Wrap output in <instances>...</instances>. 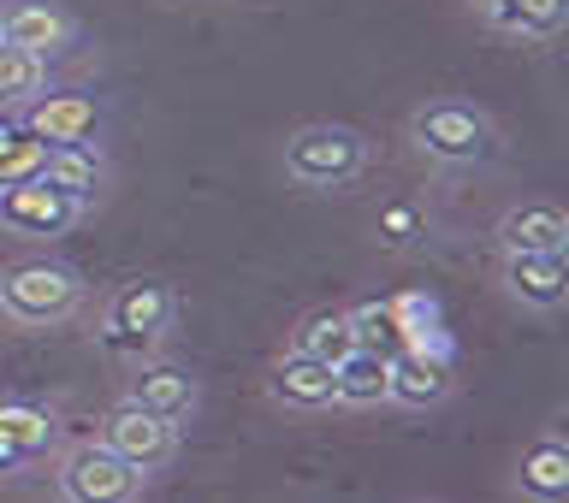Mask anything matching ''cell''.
Masks as SVG:
<instances>
[{"label":"cell","instance_id":"obj_22","mask_svg":"<svg viewBox=\"0 0 569 503\" xmlns=\"http://www.w3.org/2000/svg\"><path fill=\"white\" fill-rule=\"evenodd\" d=\"M350 332H356V350H373V355H391L409 344V326L398 314V302H362V309H350Z\"/></svg>","mask_w":569,"mask_h":503},{"label":"cell","instance_id":"obj_17","mask_svg":"<svg viewBox=\"0 0 569 503\" xmlns=\"http://www.w3.org/2000/svg\"><path fill=\"white\" fill-rule=\"evenodd\" d=\"M332 380H338V403H350V409H373V403L391 398L386 355H373V350H350L345 362L332 368Z\"/></svg>","mask_w":569,"mask_h":503},{"label":"cell","instance_id":"obj_14","mask_svg":"<svg viewBox=\"0 0 569 503\" xmlns=\"http://www.w3.org/2000/svg\"><path fill=\"white\" fill-rule=\"evenodd\" d=\"M42 178L48 184H60L66 195H78V202H101V190H107V160L96 142H48V160H42Z\"/></svg>","mask_w":569,"mask_h":503},{"label":"cell","instance_id":"obj_8","mask_svg":"<svg viewBox=\"0 0 569 503\" xmlns=\"http://www.w3.org/2000/svg\"><path fill=\"white\" fill-rule=\"evenodd\" d=\"M498 284L522 309H563L569 296V255H528V249H498Z\"/></svg>","mask_w":569,"mask_h":503},{"label":"cell","instance_id":"obj_4","mask_svg":"<svg viewBox=\"0 0 569 503\" xmlns=\"http://www.w3.org/2000/svg\"><path fill=\"white\" fill-rule=\"evenodd\" d=\"M142 486H149V474L131 469L124 456H113L101 439L66 444L60 469H53V492L66 503H131V497H142Z\"/></svg>","mask_w":569,"mask_h":503},{"label":"cell","instance_id":"obj_21","mask_svg":"<svg viewBox=\"0 0 569 503\" xmlns=\"http://www.w3.org/2000/svg\"><path fill=\"white\" fill-rule=\"evenodd\" d=\"M48 89V60H36L30 48H18L0 36V113L7 107H24L30 95H42Z\"/></svg>","mask_w":569,"mask_h":503},{"label":"cell","instance_id":"obj_7","mask_svg":"<svg viewBox=\"0 0 569 503\" xmlns=\"http://www.w3.org/2000/svg\"><path fill=\"white\" fill-rule=\"evenodd\" d=\"M83 220V202L66 195L48 178H24V184L0 190V225L18 231V238H66L71 225Z\"/></svg>","mask_w":569,"mask_h":503},{"label":"cell","instance_id":"obj_16","mask_svg":"<svg viewBox=\"0 0 569 503\" xmlns=\"http://www.w3.org/2000/svg\"><path fill=\"white\" fill-rule=\"evenodd\" d=\"M480 12H487V24L505 30V36L551 42V36L563 30V18H569V0H492V7H480Z\"/></svg>","mask_w":569,"mask_h":503},{"label":"cell","instance_id":"obj_11","mask_svg":"<svg viewBox=\"0 0 569 503\" xmlns=\"http://www.w3.org/2000/svg\"><path fill=\"white\" fill-rule=\"evenodd\" d=\"M498 249H528V255H569V213L558 202H522L498 220Z\"/></svg>","mask_w":569,"mask_h":503},{"label":"cell","instance_id":"obj_10","mask_svg":"<svg viewBox=\"0 0 569 503\" xmlns=\"http://www.w3.org/2000/svg\"><path fill=\"white\" fill-rule=\"evenodd\" d=\"M386 373H391V398H386V403L427 409V403H445V398H451V362H445V355H427L421 344L391 350V355H386Z\"/></svg>","mask_w":569,"mask_h":503},{"label":"cell","instance_id":"obj_2","mask_svg":"<svg viewBox=\"0 0 569 503\" xmlns=\"http://www.w3.org/2000/svg\"><path fill=\"white\" fill-rule=\"evenodd\" d=\"M83 309V279L60 261H24L0 273V314L18 326H60Z\"/></svg>","mask_w":569,"mask_h":503},{"label":"cell","instance_id":"obj_18","mask_svg":"<svg viewBox=\"0 0 569 503\" xmlns=\"http://www.w3.org/2000/svg\"><path fill=\"white\" fill-rule=\"evenodd\" d=\"M0 439L12 444L24 462H36V456H48L53 451V439H60V426H53V415L48 409H36V403H0Z\"/></svg>","mask_w":569,"mask_h":503},{"label":"cell","instance_id":"obj_9","mask_svg":"<svg viewBox=\"0 0 569 503\" xmlns=\"http://www.w3.org/2000/svg\"><path fill=\"white\" fill-rule=\"evenodd\" d=\"M0 36L30 48L36 60H60L78 42V18L66 7H53V0H12V7H0Z\"/></svg>","mask_w":569,"mask_h":503},{"label":"cell","instance_id":"obj_24","mask_svg":"<svg viewBox=\"0 0 569 503\" xmlns=\"http://www.w3.org/2000/svg\"><path fill=\"white\" fill-rule=\"evenodd\" d=\"M416 231H421V213H416V208H391L386 220H380V238H386L391 249L416 243Z\"/></svg>","mask_w":569,"mask_h":503},{"label":"cell","instance_id":"obj_5","mask_svg":"<svg viewBox=\"0 0 569 503\" xmlns=\"http://www.w3.org/2000/svg\"><path fill=\"white\" fill-rule=\"evenodd\" d=\"M172 326V284L160 279H131L107 296L101 309V344L113 355H142L154 350Z\"/></svg>","mask_w":569,"mask_h":503},{"label":"cell","instance_id":"obj_12","mask_svg":"<svg viewBox=\"0 0 569 503\" xmlns=\"http://www.w3.org/2000/svg\"><path fill=\"white\" fill-rule=\"evenodd\" d=\"M30 113H24V131H36L42 142H83V137H96V101L78 95V89H60V95H30L24 101Z\"/></svg>","mask_w":569,"mask_h":503},{"label":"cell","instance_id":"obj_25","mask_svg":"<svg viewBox=\"0 0 569 503\" xmlns=\"http://www.w3.org/2000/svg\"><path fill=\"white\" fill-rule=\"evenodd\" d=\"M18 469H24V456H18V451H12V444H7V439H0V480H12Z\"/></svg>","mask_w":569,"mask_h":503},{"label":"cell","instance_id":"obj_15","mask_svg":"<svg viewBox=\"0 0 569 503\" xmlns=\"http://www.w3.org/2000/svg\"><path fill=\"white\" fill-rule=\"evenodd\" d=\"M273 403L302 409V415H315V409H332V403H338L332 368H327V362H315V355L284 350V362L273 368Z\"/></svg>","mask_w":569,"mask_h":503},{"label":"cell","instance_id":"obj_19","mask_svg":"<svg viewBox=\"0 0 569 503\" xmlns=\"http://www.w3.org/2000/svg\"><path fill=\"white\" fill-rule=\"evenodd\" d=\"M516 486H522L528 497H540V503L569 497V451H563L558 439H540L522 456V469H516Z\"/></svg>","mask_w":569,"mask_h":503},{"label":"cell","instance_id":"obj_3","mask_svg":"<svg viewBox=\"0 0 569 503\" xmlns=\"http://www.w3.org/2000/svg\"><path fill=\"white\" fill-rule=\"evenodd\" d=\"M409 137L433 167H475L492 154V119L469 101H427L409 113Z\"/></svg>","mask_w":569,"mask_h":503},{"label":"cell","instance_id":"obj_6","mask_svg":"<svg viewBox=\"0 0 569 503\" xmlns=\"http://www.w3.org/2000/svg\"><path fill=\"white\" fill-rule=\"evenodd\" d=\"M96 439H101L113 456L131 462V469H142V474H160V469L178 456V421L154 415V409H142V403H131V398L107 409Z\"/></svg>","mask_w":569,"mask_h":503},{"label":"cell","instance_id":"obj_20","mask_svg":"<svg viewBox=\"0 0 569 503\" xmlns=\"http://www.w3.org/2000/svg\"><path fill=\"white\" fill-rule=\"evenodd\" d=\"M291 350H297V355H315V362H327V368H338V362L356 350V332H350L345 314L320 309V314H309V320H297Z\"/></svg>","mask_w":569,"mask_h":503},{"label":"cell","instance_id":"obj_27","mask_svg":"<svg viewBox=\"0 0 569 503\" xmlns=\"http://www.w3.org/2000/svg\"><path fill=\"white\" fill-rule=\"evenodd\" d=\"M475 7H492V0H475Z\"/></svg>","mask_w":569,"mask_h":503},{"label":"cell","instance_id":"obj_28","mask_svg":"<svg viewBox=\"0 0 569 503\" xmlns=\"http://www.w3.org/2000/svg\"><path fill=\"white\" fill-rule=\"evenodd\" d=\"M0 403H7V391H0Z\"/></svg>","mask_w":569,"mask_h":503},{"label":"cell","instance_id":"obj_1","mask_svg":"<svg viewBox=\"0 0 569 503\" xmlns=\"http://www.w3.org/2000/svg\"><path fill=\"white\" fill-rule=\"evenodd\" d=\"M368 172V137L350 124H302L284 137V178L302 190H345Z\"/></svg>","mask_w":569,"mask_h":503},{"label":"cell","instance_id":"obj_23","mask_svg":"<svg viewBox=\"0 0 569 503\" xmlns=\"http://www.w3.org/2000/svg\"><path fill=\"white\" fill-rule=\"evenodd\" d=\"M42 160H48V142L36 131H12L7 149H0V190L7 184H24V178H42Z\"/></svg>","mask_w":569,"mask_h":503},{"label":"cell","instance_id":"obj_13","mask_svg":"<svg viewBox=\"0 0 569 503\" xmlns=\"http://www.w3.org/2000/svg\"><path fill=\"white\" fill-rule=\"evenodd\" d=\"M196 398H202V385H196V373L178 368V362H142L137 380H131V403L154 409V415H167V421H190Z\"/></svg>","mask_w":569,"mask_h":503},{"label":"cell","instance_id":"obj_26","mask_svg":"<svg viewBox=\"0 0 569 503\" xmlns=\"http://www.w3.org/2000/svg\"><path fill=\"white\" fill-rule=\"evenodd\" d=\"M7 137H12V124H7V119H0V149H7Z\"/></svg>","mask_w":569,"mask_h":503}]
</instances>
